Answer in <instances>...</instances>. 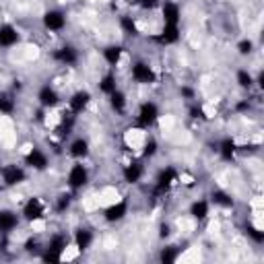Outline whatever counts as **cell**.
Masks as SVG:
<instances>
[{"instance_id":"24","label":"cell","mask_w":264,"mask_h":264,"mask_svg":"<svg viewBox=\"0 0 264 264\" xmlns=\"http://www.w3.org/2000/svg\"><path fill=\"white\" fill-rule=\"evenodd\" d=\"M103 56H105V60H108L112 66H116L120 62V58H122V48L120 46H110L108 50L103 52Z\"/></svg>"},{"instance_id":"12","label":"cell","mask_w":264,"mask_h":264,"mask_svg":"<svg viewBox=\"0 0 264 264\" xmlns=\"http://www.w3.org/2000/svg\"><path fill=\"white\" fill-rule=\"evenodd\" d=\"M17 41H19V33L15 27H10V25L0 27V46L10 48V46H15Z\"/></svg>"},{"instance_id":"3","label":"cell","mask_w":264,"mask_h":264,"mask_svg":"<svg viewBox=\"0 0 264 264\" xmlns=\"http://www.w3.org/2000/svg\"><path fill=\"white\" fill-rule=\"evenodd\" d=\"M177 179V174H176V170H172V167H167V170H163L161 174H159V177H157V188H155V192L157 194H163V192H167V190L172 188V184Z\"/></svg>"},{"instance_id":"4","label":"cell","mask_w":264,"mask_h":264,"mask_svg":"<svg viewBox=\"0 0 264 264\" xmlns=\"http://www.w3.org/2000/svg\"><path fill=\"white\" fill-rule=\"evenodd\" d=\"M157 116H159V110H157L155 103H143L141 112H139V124L141 126H151L157 122Z\"/></svg>"},{"instance_id":"28","label":"cell","mask_w":264,"mask_h":264,"mask_svg":"<svg viewBox=\"0 0 264 264\" xmlns=\"http://www.w3.org/2000/svg\"><path fill=\"white\" fill-rule=\"evenodd\" d=\"M213 203L223 205V206H231V205H234V200H231L225 192H215V194H213Z\"/></svg>"},{"instance_id":"14","label":"cell","mask_w":264,"mask_h":264,"mask_svg":"<svg viewBox=\"0 0 264 264\" xmlns=\"http://www.w3.org/2000/svg\"><path fill=\"white\" fill-rule=\"evenodd\" d=\"M37 99H39V103L44 105V108H54V105L58 103V93L52 87H41Z\"/></svg>"},{"instance_id":"22","label":"cell","mask_w":264,"mask_h":264,"mask_svg":"<svg viewBox=\"0 0 264 264\" xmlns=\"http://www.w3.org/2000/svg\"><path fill=\"white\" fill-rule=\"evenodd\" d=\"M190 215H192L194 219H205L208 215V205L205 203V200H196V203L190 206Z\"/></svg>"},{"instance_id":"23","label":"cell","mask_w":264,"mask_h":264,"mask_svg":"<svg viewBox=\"0 0 264 264\" xmlns=\"http://www.w3.org/2000/svg\"><path fill=\"white\" fill-rule=\"evenodd\" d=\"M110 103H112V108L116 112H124L126 108V97H124V93L116 89L114 93H110Z\"/></svg>"},{"instance_id":"20","label":"cell","mask_w":264,"mask_h":264,"mask_svg":"<svg viewBox=\"0 0 264 264\" xmlns=\"http://www.w3.org/2000/svg\"><path fill=\"white\" fill-rule=\"evenodd\" d=\"M91 241H93V235H91V231H87V229H79L75 234V244H77L79 250H87L91 246Z\"/></svg>"},{"instance_id":"29","label":"cell","mask_w":264,"mask_h":264,"mask_svg":"<svg viewBox=\"0 0 264 264\" xmlns=\"http://www.w3.org/2000/svg\"><path fill=\"white\" fill-rule=\"evenodd\" d=\"M122 29H124L128 35H134V33H136V25H134V21H132L130 17H122Z\"/></svg>"},{"instance_id":"9","label":"cell","mask_w":264,"mask_h":264,"mask_svg":"<svg viewBox=\"0 0 264 264\" xmlns=\"http://www.w3.org/2000/svg\"><path fill=\"white\" fill-rule=\"evenodd\" d=\"M89 101H91V93L89 91H77L70 97V110L75 112V114H79V112H83V110L87 108Z\"/></svg>"},{"instance_id":"27","label":"cell","mask_w":264,"mask_h":264,"mask_svg":"<svg viewBox=\"0 0 264 264\" xmlns=\"http://www.w3.org/2000/svg\"><path fill=\"white\" fill-rule=\"evenodd\" d=\"M161 262H165V264H170V262H176V258H177V250L176 248H165L163 252H161Z\"/></svg>"},{"instance_id":"15","label":"cell","mask_w":264,"mask_h":264,"mask_svg":"<svg viewBox=\"0 0 264 264\" xmlns=\"http://www.w3.org/2000/svg\"><path fill=\"white\" fill-rule=\"evenodd\" d=\"M163 19H165L167 25H177V21H179V8H177V4L165 2L163 4Z\"/></svg>"},{"instance_id":"33","label":"cell","mask_w":264,"mask_h":264,"mask_svg":"<svg viewBox=\"0 0 264 264\" xmlns=\"http://www.w3.org/2000/svg\"><path fill=\"white\" fill-rule=\"evenodd\" d=\"M248 234H250L252 237H254L256 241H262V239H264V234H262L260 229H256V227H248Z\"/></svg>"},{"instance_id":"17","label":"cell","mask_w":264,"mask_h":264,"mask_svg":"<svg viewBox=\"0 0 264 264\" xmlns=\"http://www.w3.org/2000/svg\"><path fill=\"white\" fill-rule=\"evenodd\" d=\"M219 153H221V157H223L225 161H231L235 157V153H237L235 141L234 139H225L223 143H221V147H219Z\"/></svg>"},{"instance_id":"37","label":"cell","mask_w":264,"mask_h":264,"mask_svg":"<svg viewBox=\"0 0 264 264\" xmlns=\"http://www.w3.org/2000/svg\"><path fill=\"white\" fill-rule=\"evenodd\" d=\"M0 172H2V170H0Z\"/></svg>"},{"instance_id":"5","label":"cell","mask_w":264,"mask_h":264,"mask_svg":"<svg viewBox=\"0 0 264 264\" xmlns=\"http://www.w3.org/2000/svg\"><path fill=\"white\" fill-rule=\"evenodd\" d=\"M87 184V170L83 165H72L68 172V186L70 188H83Z\"/></svg>"},{"instance_id":"35","label":"cell","mask_w":264,"mask_h":264,"mask_svg":"<svg viewBox=\"0 0 264 264\" xmlns=\"http://www.w3.org/2000/svg\"><path fill=\"white\" fill-rule=\"evenodd\" d=\"M136 4H141L143 8H153L157 4V0H136Z\"/></svg>"},{"instance_id":"21","label":"cell","mask_w":264,"mask_h":264,"mask_svg":"<svg viewBox=\"0 0 264 264\" xmlns=\"http://www.w3.org/2000/svg\"><path fill=\"white\" fill-rule=\"evenodd\" d=\"M87 153H89V145H87V141L79 139V141H75V143L70 145V155H72V157H77V159L85 157Z\"/></svg>"},{"instance_id":"30","label":"cell","mask_w":264,"mask_h":264,"mask_svg":"<svg viewBox=\"0 0 264 264\" xmlns=\"http://www.w3.org/2000/svg\"><path fill=\"white\" fill-rule=\"evenodd\" d=\"M13 108H15V105H13V101H10L8 97L0 99V112H2V114H10V112H13Z\"/></svg>"},{"instance_id":"13","label":"cell","mask_w":264,"mask_h":264,"mask_svg":"<svg viewBox=\"0 0 264 264\" xmlns=\"http://www.w3.org/2000/svg\"><path fill=\"white\" fill-rule=\"evenodd\" d=\"M25 163L31 165L33 170H46V167H48V157L41 153V151L33 149V151H31V153L25 157Z\"/></svg>"},{"instance_id":"18","label":"cell","mask_w":264,"mask_h":264,"mask_svg":"<svg viewBox=\"0 0 264 264\" xmlns=\"http://www.w3.org/2000/svg\"><path fill=\"white\" fill-rule=\"evenodd\" d=\"M143 176V167L141 163H130V165H126V170H124V179L128 184H136L141 179Z\"/></svg>"},{"instance_id":"8","label":"cell","mask_w":264,"mask_h":264,"mask_svg":"<svg viewBox=\"0 0 264 264\" xmlns=\"http://www.w3.org/2000/svg\"><path fill=\"white\" fill-rule=\"evenodd\" d=\"M2 179H4V184L6 186H15V184H21L25 179V174L21 167L17 165H6L4 170H2Z\"/></svg>"},{"instance_id":"19","label":"cell","mask_w":264,"mask_h":264,"mask_svg":"<svg viewBox=\"0 0 264 264\" xmlns=\"http://www.w3.org/2000/svg\"><path fill=\"white\" fill-rule=\"evenodd\" d=\"M177 39H179L177 25H167L165 23L161 35H159V41H161V44H174V41H177Z\"/></svg>"},{"instance_id":"26","label":"cell","mask_w":264,"mask_h":264,"mask_svg":"<svg viewBox=\"0 0 264 264\" xmlns=\"http://www.w3.org/2000/svg\"><path fill=\"white\" fill-rule=\"evenodd\" d=\"M99 87H101V91H103V93H108V95H110V93H114V91H116V79H114L112 75L103 77Z\"/></svg>"},{"instance_id":"1","label":"cell","mask_w":264,"mask_h":264,"mask_svg":"<svg viewBox=\"0 0 264 264\" xmlns=\"http://www.w3.org/2000/svg\"><path fill=\"white\" fill-rule=\"evenodd\" d=\"M66 248V237L62 235H54L50 239V246H48V252L44 254V260L46 262H58L62 260V252Z\"/></svg>"},{"instance_id":"6","label":"cell","mask_w":264,"mask_h":264,"mask_svg":"<svg viewBox=\"0 0 264 264\" xmlns=\"http://www.w3.org/2000/svg\"><path fill=\"white\" fill-rule=\"evenodd\" d=\"M44 213H46V208H44V205H41L39 198H31L23 208V215H25L27 221H37V219L44 217Z\"/></svg>"},{"instance_id":"7","label":"cell","mask_w":264,"mask_h":264,"mask_svg":"<svg viewBox=\"0 0 264 264\" xmlns=\"http://www.w3.org/2000/svg\"><path fill=\"white\" fill-rule=\"evenodd\" d=\"M44 25L50 31H60V29H64L66 19H64V15H62L60 10H50V13L44 15Z\"/></svg>"},{"instance_id":"2","label":"cell","mask_w":264,"mask_h":264,"mask_svg":"<svg viewBox=\"0 0 264 264\" xmlns=\"http://www.w3.org/2000/svg\"><path fill=\"white\" fill-rule=\"evenodd\" d=\"M132 79L136 83H143V85H151V83H155V72L151 70L149 64L139 62V64L132 66Z\"/></svg>"},{"instance_id":"32","label":"cell","mask_w":264,"mask_h":264,"mask_svg":"<svg viewBox=\"0 0 264 264\" xmlns=\"http://www.w3.org/2000/svg\"><path fill=\"white\" fill-rule=\"evenodd\" d=\"M68 206H70V196H68V194H62V196L58 198L56 208H58V210H66Z\"/></svg>"},{"instance_id":"34","label":"cell","mask_w":264,"mask_h":264,"mask_svg":"<svg viewBox=\"0 0 264 264\" xmlns=\"http://www.w3.org/2000/svg\"><path fill=\"white\" fill-rule=\"evenodd\" d=\"M155 151H157V143L155 141H149L145 145V155H155Z\"/></svg>"},{"instance_id":"10","label":"cell","mask_w":264,"mask_h":264,"mask_svg":"<svg viewBox=\"0 0 264 264\" xmlns=\"http://www.w3.org/2000/svg\"><path fill=\"white\" fill-rule=\"evenodd\" d=\"M19 223L17 215L13 213V210H0V231L2 234H10Z\"/></svg>"},{"instance_id":"36","label":"cell","mask_w":264,"mask_h":264,"mask_svg":"<svg viewBox=\"0 0 264 264\" xmlns=\"http://www.w3.org/2000/svg\"><path fill=\"white\" fill-rule=\"evenodd\" d=\"M182 95H186V97H192V89H182Z\"/></svg>"},{"instance_id":"16","label":"cell","mask_w":264,"mask_h":264,"mask_svg":"<svg viewBox=\"0 0 264 264\" xmlns=\"http://www.w3.org/2000/svg\"><path fill=\"white\" fill-rule=\"evenodd\" d=\"M126 210H128L126 208V203H116V205H112L108 210H105V219L112 221V223L114 221H122L124 215H126Z\"/></svg>"},{"instance_id":"25","label":"cell","mask_w":264,"mask_h":264,"mask_svg":"<svg viewBox=\"0 0 264 264\" xmlns=\"http://www.w3.org/2000/svg\"><path fill=\"white\" fill-rule=\"evenodd\" d=\"M237 83H239V87L250 89L252 83H254V79H252V75H250L248 70H239V72H237Z\"/></svg>"},{"instance_id":"11","label":"cell","mask_w":264,"mask_h":264,"mask_svg":"<svg viewBox=\"0 0 264 264\" xmlns=\"http://www.w3.org/2000/svg\"><path fill=\"white\" fill-rule=\"evenodd\" d=\"M54 58H56L58 62H62V64L70 66V64H75V62L79 60V54H77V50H75V48L66 46V48H60V50H56Z\"/></svg>"},{"instance_id":"31","label":"cell","mask_w":264,"mask_h":264,"mask_svg":"<svg viewBox=\"0 0 264 264\" xmlns=\"http://www.w3.org/2000/svg\"><path fill=\"white\" fill-rule=\"evenodd\" d=\"M252 48H254V44H252L250 39H244V41H239V46H237L239 54H250V52H252Z\"/></svg>"}]
</instances>
